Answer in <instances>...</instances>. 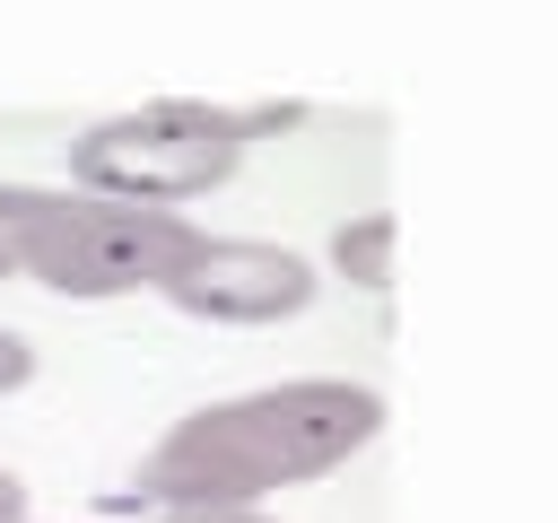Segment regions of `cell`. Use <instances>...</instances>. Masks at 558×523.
Masks as SVG:
<instances>
[{
	"label": "cell",
	"instance_id": "obj_1",
	"mask_svg": "<svg viewBox=\"0 0 558 523\" xmlns=\"http://www.w3.org/2000/svg\"><path fill=\"white\" fill-rule=\"evenodd\" d=\"M384 436V392L349 375H288L183 410L131 471V506H270L279 488L349 471Z\"/></svg>",
	"mask_w": 558,
	"mask_h": 523
},
{
	"label": "cell",
	"instance_id": "obj_2",
	"mask_svg": "<svg viewBox=\"0 0 558 523\" xmlns=\"http://www.w3.org/2000/svg\"><path fill=\"white\" fill-rule=\"evenodd\" d=\"M253 148V122L209 96H148L122 113H96L70 139V192H113V200H157L183 209L218 192Z\"/></svg>",
	"mask_w": 558,
	"mask_h": 523
},
{
	"label": "cell",
	"instance_id": "obj_3",
	"mask_svg": "<svg viewBox=\"0 0 558 523\" xmlns=\"http://www.w3.org/2000/svg\"><path fill=\"white\" fill-rule=\"evenodd\" d=\"M192 218L157 200H113V192H44L26 227V279L70 296V305H113V296H157V279L192 253Z\"/></svg>",
	"mask_w": 558,
	"mask_h": 523
},
{
	"label": "cell",
	"instance_id": "obj_4",
	"mask_svg": "<svg viewBox=\"0 0 558 523\" xmlns=\"http://www.w3.org/2000/svg\"><path fill=\"white\" fill-rule=\"evenodd\" d=\"M323 270L296 244H262V235H192V253L157 279V296L192 323H227V331H262V323H296L314 305Z\"/></svg>",
	"mask_w": 558,
	"mask_h": 523
},
{
	"label": "cell",
	"instance_id": "obj_5",
	"mask_svg": "<svg viewBox=\"0 0 558 523\" xmlns=\"http://www.w3.org/2000/svg\"><path fill=\"white\" fill-rule=\"evenodd\" d=\"M392 244H401L392 209H366V218H349V227L331 235V270H340L349 288H392Z\"/></svg>",
	"mask_w": 558,
	"mask_h": 523
},
{
	"label": "cell",
	"instance_id": "obj_6",
	"mask_svg": "<svg viewBox=\"0 0 558 523\" xmlns=\"http://www.w3.org/2000/svg\"><path fill=\"white\" fill-rule=\"evenodd\" d=\"M44 183H0V288L26 279V227H35Z\"/></svg>",
	"mask_w": 558,
	"mask_h": 523
},
{
	"label": "cell",
	"instance_id": "obj_7",
	"mask_svg": "<svg viewBox=\"0 0 558 523\" xmlns=\"http://www.w3.org/2000/svg\"><path fill=\"white\" fill-rule=\"evenodd\" d=\"M26 384H35V340L0 323V401H9V392H26Z\"/></svg>",
	"mask_w": 558,
	"mask_h": 523
},
{
	"label": "cell",
	"instance_id": "obj_8",
	"mask_svg": "<svg viewBox=\"0 0 558 523\" xmlns=\"http://www.w3.org/2000/svg\"><path fill=\"white\" fill-rule=\"evenodd\" d=\"M148 523H270L262 506H166V514H148Z\"/></svg>",
	"mask_w": 558,
	"mask_h": 523
},
{
	"label": "cell",
	"instance_id": "obj_9",
	"mask_svg": "<svg viewBox=\"0 0 558 523\" xmlns=\"http://www.w3.org/2000/svg\"><path fill=\"white\" fill-rule=\"evenodd\" d=\"M26 514V479H17V462L0 453V523H17Z\"/></svg>",
	"mask_w": 558,
	"mask_h": 523
},
{
	"label": "cell",
	"instance_id": "obj_10",
	"mask_svg": "<svg viewBox=\"0 0 558 523\" xmlns=\"http://www.w3.org/2000/svg\"><path fill=\"white\" fill-rule=\"evenodd\" d=\"M17 523H35V514H17Z\"/></svg>",
	"mask_w": 558,
	"mask_h": 523
}]
</instances>
